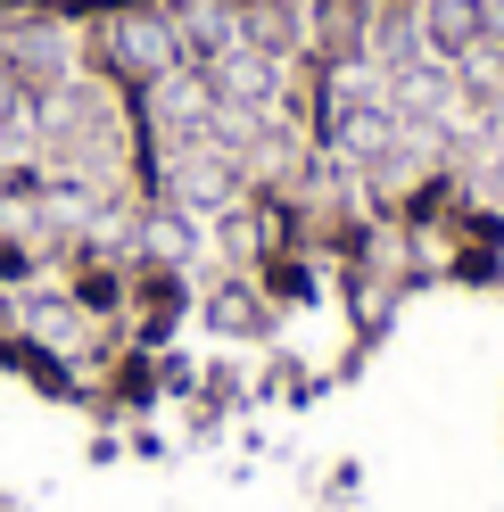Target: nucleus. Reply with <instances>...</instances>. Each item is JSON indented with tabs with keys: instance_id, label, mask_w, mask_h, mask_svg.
Returning a JSON list of instances; mask_svg holds the SVG:
<instances>
[{
	"instance_id": "1",
	"label": "nucleus",
	"mask_w": 504,
	"mask_h": 512,
	"mask_svg": "<svg viewBox=\"0 0 504 512\" xmlns=\"http://www.w3.org/2000/svg\"><path fill=\"white\" fill-rule=\"evenodd\" d=\"M108 67L124 83H166L182 67V42H174V17L166 9H116L108 17Z\"/></svg>"
},
{
	"instance_id": "2",
	"label": "nucleus",
	"mask_w": 504,
	"mask_h": 512,
	"mask_svg": "<svg viewBox=\"0 0 504 512\" xmlns=\"http://www.w3.org/2000/svg\"><path fill=\"white\" fill-rule=\"evenodd\" d=\"M240 50L265 58H306V0H240Z\"/></svg>"
},
{
	"instance_id": "3",
	"label": "nucleus",
	"mask_w": 504,
	"mask_h": 512,
	"mask_svg": "<svg viewBox=\"0 0 504 512\" xmlns=\"http://www.w3.org/2000/svg\"><path fill=\"white\" fill-rule=\"evenodd\" d=\"M422 42L438 67H463L480 50V0H422Z\"/></svg>"
},
{
	"instance_id": "4",
	"label": "nucleus",
	"mask_w": 504,
	"mask_h": 512,
	"mask_svg": "<svg viewBox=\"0 0 504 512\" xmlns=\"http://www.w3.org/2000/svg\"><path fill=\"white\" fill-rule=\"evenodd\" d=\"M480 50L504 58V0H480Z\"/></svg>"
}]
</instances>
